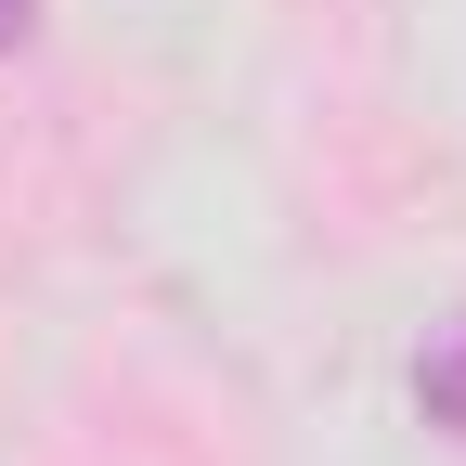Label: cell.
I'll return each mask as SVG.
<instances>
[{"label": "cell", "mask_w": 466, "mask_h": 466, "mask_svg": "<svg viewBox=\"0 0 466 466\" xmlns=\"http://www.w3.org/2000/svg\"><path fill=\"white\" fill-rule=\"evenodd\" d=\"M14 39H26V0H0V52H14Z\"/></svg>", "instance_id": "cell-2"}, {"label": "cell", "mask_w": 466, "mask_h": 466, "mask_svg": "<svg viewBox=\"0 0 466 466\" xmlns=\"http://www.w3.org/2000/svg\"><path fill=\"white\" fill-rule=\"evenodd\" d=\"M415 401H428V428H453V441H466V324H453V337L428 350V376H415Z\"/></svg>", "instance_id": "cell-1"}]
</instances>
